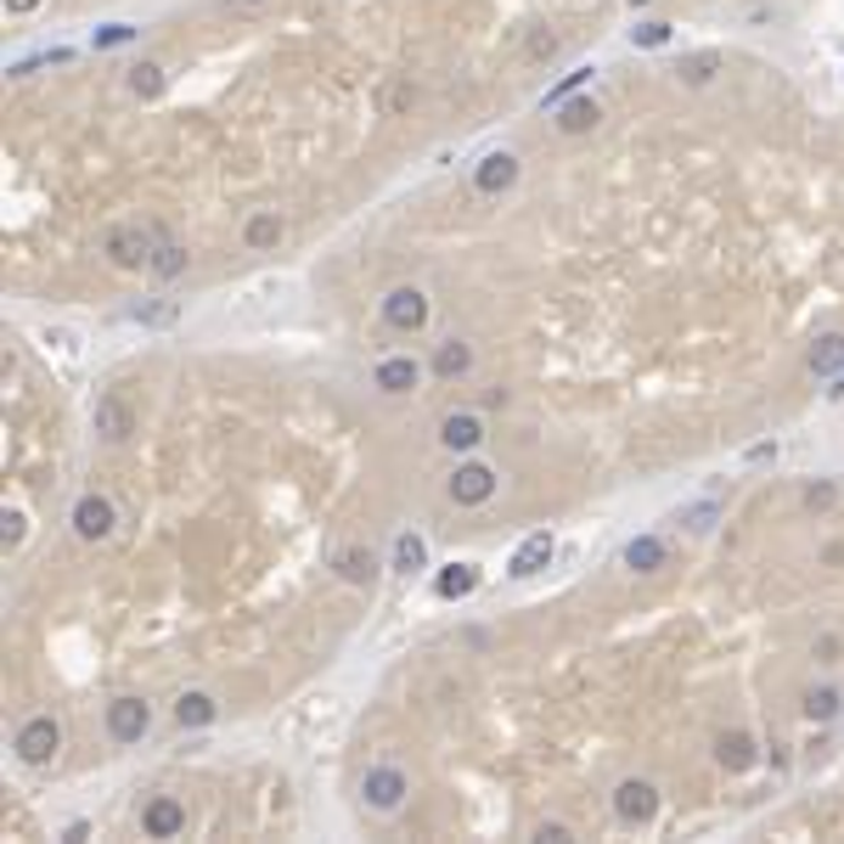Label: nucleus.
<instances>
[{
	"label": "nucleus",
	"instance_id": "nucleus-1",
	"mask_svg": "<svg viewBox=\"0 0 844 844\" xmlns=\"http://www.w3.org/2000/svg\"><path fill=\"white\" fill-rule=\"evenodd\" d=\"M152 242H158V225H113L102 248L119 271H141L152 260Z\"/></svg>",
	"mask_w": 844,
	"mask_h": 844
},
{
	"label": "nucleus",
	"instance_id": "nucleus-2",
	"mask_svg": "<svg viewBox=\"0 0 844 844\" xmlns=\"http://www.w3.org/2000/svg\"><path fill=\"white\" fill-rule=\"evenodd\" d=\"M57 748H62V726L51 715H34V721L18 726V760L23 766H51Z\"/></svg>",
	"mask_w": 844,
	"mask_h": 844
},
{
	"label": "nucleus",
	"instance_id": "nucleus-3",
	"mask_svg": "<svg viewBox=\"0 0 844 844\" xmlns=\"http://www.w3.org/2000/svg\"><path fill=\"white\" fill-rule=\"evenodd\" d=\"M614 816L631 822V827H647V822L659 816V788L642 783V777H625V783L614 788Z\"/></svg>",
	"mask_w": 844,
	"mask_h": 844
},
{
	"label": "nucleus",
	"instance_id": "nucleus-4",
	"mask_svg": "<svg viewBox=\"0 0 844 844\" xmlns=\"http://www.w3.org/2000/svg\"><path fill=\"white\" fill-rule=\"evenodd\" d=\"M361 794H366V805H372V811H400V805H405V794H411V783H405V772H400V766H372V772H366V783H361Z\"/></svg>",
	"mask_w": 844,
	"mask_h": 844
},
{
	"label": "nucleus",
	"instance_id": "nucleus-5",
	"mask_svg": "<svg viewBox=\"0 0 844 844\" xmlns=\"http://www.w3.org/2000/svg\"><path fill=\"white\" fill-rule=\"evenodd\" d=\"M91 422H97V434H102L108 445H124V440L135 434V411H130L124 394H102L97 411H91Z\"/></svg>",
	"mask_w": 844,
	"mask_h": 844
},
{
	"label": "nucleus",
	"instance_id": "nucleus-6",
	"mask_svg": "<svg viewBox=\"0 0 844 844\" xmlns=\"http://www.w3.org/2000/svg\"><path fill=\"white\" fill-rule=\"evenodd\" d=\"M73 535L79 541H108L113 535V501L108 495H79L73 501Z\"/></svg>",
	"mask_w": 844,
	"mask_h": 844
},
{
	"label": "nucleus",
	"instance_id": "nucleus-7",
	"mask_svg": "<svg viewBox=\"0 0 844 844\" xmlns=\"http://www.w3.org/2000/svg\"><path fill=\"white\" fill-rule=\"evenodd\" d=\"M383 321H389L394 332H416L422 321H429V299H422V288H394V293L383 299Z\"/></svg>",
	"mask_w": 844,
	"mask_h": 844
},
{
	"label": "nucleus",
	"instance_id": "nucleus-8",
	"mask_svg": "<svg viewBox=\"0 0 844 844\" xmlns=\"http://www.w3.org/2000/svg\"><path fill=\"white\" fill-rule=\"evenodd\" d=\"M490 495H495V473L484 462H468V468L451 473V501L456 506H484Z\"/></svg>",
	"mask_w": 844,
	"mask_h": 844
},
{
	"label": "nucleus",
	"instance_id": "nucleus-9",
	"mask_svg": "<svg viewBox=\"0 0 844 844\" xmlns=\"http://www.w3.org/2000/svg\"><path fill=\"white\" fill-rule=\"evenodd\" d=\"M147 726H152V710H147L141 699H113V704H108V732H113V743H135Z\"/></svg>",
	"mask_w": 844,
	"mask_h": 844
},
{
	"label": "nucleus",
	"instance_id": "nucleus-10",
	"mask_svg": "<svg viewBox=\"0 0 844 844\" xmlns=\"http://www.w3.org/2000/svg\"><path fill=\"white\" fill-rule=\"evenodd\" d=\"M519 181V158L513 152H490V158H479V169H473V187L479 192H506V187H513Z\"/></svg>",
	"mask_w": 844,
	"mask_h": 844
},
{
	"label": "nucleus",
	"instance_id": "nucleus-11",
	"mask_svg": "<svg viewBox=\"0 0 844 844\" xmlns=\"http://www.w3.org/2000/svg\"><path fill=\"white\" fill-rule=\"evenodd\" d=\"M141 827H147V838H175L187 827V805L181 800H152L141 811Z\"/></svg>",
	"mask_w": 844,
	"mask_h": 844
},
{
	"label": "nucleus",
	"instance_id": "nucleus-12",
	"mask_svg": "<svg viewBox=\"0 0 844 844\" xmlns=\"http://www.w3.org/2000/svg\"><path fill=\"white\" fill-rule=\"evenodd\" d=\"M546 563H552V535H546V530H535V535H524V546L513 552L506 574H513V580H530V574H541Z\"/></svg>",
	"mask_w": 844,
	"mask_h": 844
},
{
	"label": "nucleus",
	"instance_id": "nucleus-13",
	"mask_svg": "<svg viewBox=\"0 0 844 844\" xmlns=\"http://www.w3.org/2000/svg\"><path fill=\"white\" fill-rule=\"evenodd\" d=\"M147 271H152L158 282H175V277L187 271V248H181L175 237H163V231H158V242H152V260H147Z\"/></svg>",
	"mask_w": 844,
	"mask_h": 844
},
{
	"label": "nucleus",
	"instance_id": "nucleus-14",
	"mask_svg": "<svg viewBox=\"0 0 844 844\" xmlns=\"http://www.w3.org/2000/svg\"><path fill=\"white\" fill-rule=\"evenodd\" d=\"M440 440H445L451 451H473V445L484 440V422H479L473 411H451V416L440 422Z\"/></svg>",
	"mask_w": 844,
	"mask_h": 844
},
{
	"label": "nucleus",
	"instance_id": "nucleus-15",
	"mask_svg": "<svg viewBox=\"0 0 844 844\" xmlns=\"http://www.w3.org/2000/svg\"><path fill=\"white\" fill-rule=\"evenodd\" d=\"M715 760H721L726 772H748L760 754H754V737H748V732H721V737H715Z\"/></svg>",
	"mask_w": 844,
	"mask_h": 844
},
{
	"label": "nucleus",
	"instance_id": "nucleus-16",
	"mask_svg": "<svg viewBox=\"0 0 844 844\" xmlns=\"http://www.w3.org/2000/svg\"><path fill=\"white\" fill-rule=\"evenodd\" d=\"M411 108H416V84H411L405 73L383 79V91H378V113H383V119H400V113H411Z\"/></svg>",
	"mask_w": 844,
	"mask_h": 844
},
{
	"label": "nucleus",
	"instance_id": "nucleus-17",
	"mask_svg": "<svg viewBox=\"0 0 844 844\" xmlns=\"http://www.w3.org/2000/svg\"><path fill=\"white\" fill-rule=\"evenodd\" d=\"M597 119H603V108L591 102V97H580V102H557V130H563V135H585V130H597Z\"/></svg>",
	"mask_w": 844,
	"mask_h": 844
},
{
	"label": "nucleus",
	"instance_id": "nucleus-18",
	"mask_svg": "<svg viewBox=\"0 0 844 844\" xmlns=\"http://www.w3.org/2000/svg\"><path fill=\"white\" fill-rule=\"evenodd\" d=\"M416 378H422V366L411 355H394V361L378 366V389L383 394H405V389H416Z\"/></svg>",
	"mask_w": 844,
	"mask_h": 844
},
{
	"label": "nucleus",
	"instance_id": "nucleus-19",
	"mask_svg": "<svg viewBox=\"0 0 844 844\" xmlns=\"http://www.w3.org/2000/svg\"><path fill=\"white\" fill-rule=\"evenodd\" d=\"M664 557H670V552H664L659 535H636V541L625 546V569H636V574H659Z\"/></svg>",
	"mask_w": 844,
	"mask_h": 844
},
{
	"label": "nucleus",
	"instance_id": "nucleus-20",
	"mask_svg": "<svg viewBox=\"0 0 844 844\" xmlns=\"http://www.w3.org/2000/svg\"><path fill=\"white\" fill-rule=\"evenodd\" d=\"M338 574H344L350 585H372L378 580V557L366 546H344V552H338Z\"/></svg>",
	"mask_w": 844,
	"mask_h": 844
},
{
	"label": "nucleus",
	"instance_id": "nucleus-21",
	"mask_svg": "<svg viewBox=\"0 0 844 844\" xmlns=\"http://www.w3.org/2000/svg\"><path fill=\"white\" fill-rule=\"evenodd\" d=\"M811 372L816 378H838L844 372V332H827L822 344L811 350Z\"/></svg>",
	"mask_w": 844,
	"mask_h": 844
},
{
	"label": "nucleus",
	"instance_id": "nucleus-22",
	"mask_svg": "<svg viewBox=\"0 0 844 844\" xmlns=\"http://www.w3.org/2000/svg\"><path fill=\"white\" fill-rule=\"evenodd\" d=\"M715 73H721V51H693V57H682V68H675V79L693 84V91H699V84H710Z\"/></svg>",
	"mask_w": 844,
	"mask_h": 844
},
{
	"label": "nucleus",
	"instance_id": "nucleus-23",
	"mask_svg": "<svg viewBox=\"0 0 844 844\" xmlns=\"http://www.w3.org/2000/svg\"><path fill=\"white\" fill-rule=\"evenodd\" d=\"M473 585H479V569H473V563H451V569L434 580V591H440V597H451V603H456V597H468Z\"/></svg>",
	"mask_w": 844,
	"mask_h": 844
},
{
	"label": "nucleus",
	"instance_id": "nucleus-24",
	"mask_svg": "<svg viewBox=\"0 0 844 844\" xmlns=\"http://www.w3.org/2000/svg\"><path fill=\"white\" fill-rule=\"evenodd\" d=\"M220 715V704L209 699V693H181V704H175V721L181 726H209Z\"/></svg>",
	"mask_w": 844,
	"mask_h": 844
},
{
	"label": "nucleus",
	"instance_id": "nucleus-25",
	"mask_svg": "<svg viewBox=\"0 0 844 844\" xmlns=\"http://www.w3.org/2000/svg\"><path fill=\"white\" fill-rule=\"evenodd\" d=\"M468 366H473V350L462 344V338H451V344H440V355H434V372H440L445 383H451V378H462Z\"/></svg>",
	"mask_w": 844,
	"mask_h": 844
},
{
	"label": "nucleus",
	"instance_id": "nucleus-26",
	"mask_svg": "<svg viewBox=\"0 0 844 844\" xmlns=\"http://www.w3.org/2000/svg\"><path fill=\"white\" fill-rule=\"evenodd\" d=\"M130 91H135L141 102H158V97H163V68H158V62L130 68Z\"/></svg>",
	"mask_w": 844,
	"mask_h": 844
},
{
	"label": "nucleus",
	"instance_id": "nucleus-27",
	"mask_svg": "<svg viewBox=\"0 0 844 844\" xmlns=\"http://www.w3.org/2000/svg\"><path fill=\"white\" fill-rule=\"evenodd\" d=\"M242 237H248V248H277L282 242V220L277 214H253Z\"/></svg>",
	"mask_w": 844,
	"mask_h": 844
},
{
	"label": "nucleus",
	"instance_id": "nucleus-28",
	"mask_svg": "<svg viewBox=\"0 0 844 844\" xmlns=\"http://www.w3.org/2000/svg\"><path fill=\"white\" fill-rule=\"evenodd\" d=\"M175 315H181V304H175V299H152V304H135V321H141V326H169Z\"/></svg>",
	"mask_w": 844,
	"mask_h": 844
},
{
	"label": "nucleus",
	"instance_id": "nucleus-29",
	"mask_svg": "<svg viewBox=\"0 0 844 844\" xmlns=\"http://www.w3.org/2000/svg\"><path fill=\"white\" fill-rule=\"evenodd\" d=\"M422 563H429V546H422L416 535H400V541H394V569L411 574V569H422Z\"/></svg>",
	"mask_w": 844,
	"mask_h": 844
},
{
	"label": "nucleus",
	"instance_id": "nucleus-30",
	"mask_svg": "<svg viewBox=\"0 0 844 844\" xmlns=\"http://www.w3.org/2000/svg\"><path fill=\"white\" fill-rule=\"evenodd\" d=\"M805 715H811V721H833V715H838V693H833V687L805 693Z\"/></svg>",
	"mask_w": 844,
	"mask_h": 844
},
{
	"label": "nucleus",
	"instance_id": "nucleus-31",
	"mask_svg": "<svg viewBox=\"0 0 844 844\" xmlns=\"http://www.w3.org/2000/svg\"><path fill=\"white\" fill-rule=\"evenodd\" d=\"M23 530H29V519L18 513V506H12V513H7V519H0V546H7V552H12V546L23 541Z\"/></svg>",
	"mask_w": 844,
	"mask_h": 844
},
{
	"label": "nucleus",
	"instance_id": "nucleus-32",
	"mask_svg": "<svg viewBox=\"0 0 844 844\" xmlns=\"http://www.w3.org/2000/svg\"><path fill=\"white\" fill-rule=\"evenodd\" d=\"M631 40L653 51V46H664V40H670V23H636V29H631Z\"/></svg>",
	"mask_w": 844,
	"mask_h": 844
},
{
	"label": "nucleus",
	"instance_id": "nucleus-33",
	"mask_svg": "<svg viewBox=\"0 0 844 844\" xmlns=\"http://www.w3.org/2000/svg\"><path fill=\"white\" fill-rule=\"evenodd\" d=\"M271 7H277V0H225V12H231V18H265Z\"/></svg>",
	"mask_w": 844,
	"mask_h": 844
},
{
	"label": "nucleus",
	"instance_id": "nucleus-34",
	"mask_svg": "<svg viewBox=\"0 0 844 844\" xmlns=\"http://www.w3.org/2000/svg\"><path fill=\"white\" fill-rule=\"evenodd\" d=\"M585 73H591V68H574V73H563V84H552V91H546V102L557 108L569 91H580V84H585Z\"/></svg>",
	"mask_w": 844,
	"mask_h": 844
},
{
	"label": "nucleus",
	"instance_id": "nucleus-35",
	"mask_svg": "<svg viewBox=\"0 0 844 844\" xmlns=\"http://www.w3.org/2000/svg\"><path fill=\"white\" fill-rule=\"evenodd\" d=\"M805 506H811V513H822V506H833V484H811V490H805Z\"/></svg>",
	"mask_w": 844,
	"mask_h": 844
},
{
	"label": "nucleus",
	"instance_id": "nucleus-36",
	"mask_svg": "<svg viewBox=\"0 0 844 844\" xmlns=\"http://www.w3.org/2000/svg\"><path fill=\"white\" fill-rule=\"evenodd\" d=\"M682 524H687V530H710V524H715V506H693V513H682Z\"/></svg>",
	"mask_w": 844,
	"mask_h": 844
},
{
	"label": "nucleus",
	"instance_id": "nucleus-37",
	"mask_svg": "<svg viewBox=\"0 0 844 844\" xmlns=\"http://www.w3.org/2000/svg\"><path fill=\"white\" fill-rule=\"evenodd\" d=\"M535 838H541V844H563V838H569V827H563V822H541V827H535Z\"/></svg>",
	"mask_w": 844,
	"mask_h": 844
},
{
	"label": "nucleus",
	"instance_id": "nucleus-38",
	"mask_svg": "<svg viewBox=\"0 0 844 844\" xmlns=\"http://www.w3.org/2000/svg\"><path fill=\"white\" fill-rule=\"evenodd\" d=\"M124 40H130V29H124V23H113V29H102V34H97V46H124Z\"/></svg>",
	"mask_w": 844,
	"mask_h": 844
},
{
	"label": "nucleus",
	"instance_id": "nucleus-39",
	"mask_svg": "<svg viewBox=\"0 0 844 844\" xmlns=\"http://www.w3.org/2000/svg\"><path fill=\"white\" fill-rule=\"evenodd\" d=\"M552 51H557L552 34H535V40H530V57H552Z\"/></svg>",
	"mask_w": 844,
	"mask_h": 844
},
{
	"label": "nucleus",
	"instance_id": "nucleus-40",
	"mask_svg": "<svg viewBox=\"0 0 844 844\" xmlns=\"http://www.w3.org/2000/svg\"><path fill=\"white\" fill-rule=\"evenodd\" d=\"M34 7H40V0H7V12H12V18H29Z\"/></svg>",
	"mask_w": 844,
	"mask_h": 844
},
{
	"label": "nucleus",
	"instance_id": "nucleus-41",
	"mask_svg": "<svg viewBox=\"0 0 844 844\" xmlns=\"http://www.w3.org/2000/svg\"><path fill=\"white\" fill-rule=\"evenodd\" d=\"M833 383H838V389H833V394H844V372H838V378H833Z\"/></svg>",
	"mask_w": 844,
	"mask_h": 844
},
{
	"label": "nucleus",
	"instance_id": "nucleus-42",
	"mask_svg": "<svg viewBox=\"0 0 844 844\" xmlns=\"http://www.w3.org/2000/svg\"><path fill=\"white\" fill-rule=\"evenodd\" d=\"M631 7H647V0H631Z\"/></svg>",
	"mask_w": 844,
	"mask_h": 844
}]
</instances>
